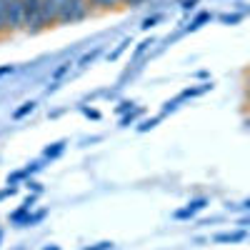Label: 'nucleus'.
Returning a JSON list of instances; mask_svg holds the SVG:
<instances>
[{
    "instance_id": "f03ea898",
    "label": "nucleus",
    "mask_w": 250,
    "mask_h": 250,
    "mask_svg": "<svg viewBox=\"0 0 250 250\" xmlns=\"http://www.w3.org/2000/svg\"><path fill=\"white\" fill-rule=\"evenodd\" d=\"M25 30V8L23 0H10L8 3V33Z\"/></svg>"
},
{
    "instance_id": "5701e85b",
    "label": "nucleus",
    "mask_w": 250,
    "mask_h": 250,
    "mask_svg": "<svg viewBox=\"0 0 250 250\" xmlns=\"http://www.w3.org/2000/svg\"><path fill=\"white\" fill-rule=\"evenodd\" d=\"M40 168H43V165H40V163H38V160H35V163H30V165H25V173H28V178H30V175H33V173H38V170H40Z\"/></svg>"
},
{
    "instance_id": "7ed1b4c3",
    "label": "nucleus",
    "mask_w": 250,
    "mask_h": 250,
    "mask_svg": "<svg viewBox=\"0 0 250 250\" xmlns=\"http://www.w3.org/2000/svg\"><path fill=\"white\" fill-rule=\"evenodd\" d=\"M60 3H62V0H43V5H40V20H43V28L58 25Z\"/></svg>"
},
{
    "instance_id": "f8f14e48",
    "label": "nucleus",
    "mask_w": 250,
    "mask_h": 250,
    "mask_svg": "<svg viewBox=\"0 0 250 250\" xmlns=\"http://www.w3.org/2000/svg\"><path fill=\"white\" fill-rule=\"evenodd\" d=\"M33 110H35V103H33V100H28V103H23V105H20V108H18V110L13 113V118H15V120H20V118L30 115Z\"/></svg>"
},
{
    "instance_id": "393cba45",
    "label": "nucleus",
    "mask_w": 250,
    "mask_h": 250,
    "mask_svg": "<svg viewBox=\"0 0 250 250\" xmlns=\"http://www.w3.org/2000/svg\"><path fill=\"white\" fill-rule=\"evenodd\" d=\"M83 113H85L88 118H93V120H98V118H100V113H98V110H90V108H83Z\"/></svg>"
},
{
    "instance_id": "4468645a",
    "label": "nucleus",
    "mask_w": 250,
    "mask_h": 250,
    "mask_svg": "<svg viewBox=\"0 0 250 250\" xmlns=\"http://www.w3.org/2000/svg\"><path fill=\"white\" fill-rule=\"evenodd\" d=\"M45 215H48V210H38V213H30L23 228H30V225H38V223H40V220H43Z\"/></svg>"
},
{
    "instance_id": "dca6fc26",
    "label": "nucleus",
    "mask_w": 250,
    "mask_h": 250,
    "mask_svg": "<svg viewBox=\"0 0 250 250\" xmlns=\"http://www.w3.org/2000/svg\"><path fill=\"white\" fill-rule=\"evenodd\" d=\"M133 108H135V103H133V100H120L115 110H118V115H125V113H130Z\"/></svg>"
},
{
    "instance_id": "39448f33",
    "label": "nucleus",
    "mask_w": 250,
    "mask_h": 250,
    "mask_svg": "<svg viewBox=\"0 0 250 250\" xmlns=\"http://www.w3.org/2000/svg\"><path fill=\"white\" fill-rule=\"evenodd\" d=\"M30 210H33V208L23 203V205L18 208V210H13V213L8 215V220H10L13 225H20V228H23V225H25V220H28V215H30Z\"/></svg>"
},
{
    "instance_id": "9d476101",
    "label": "nucleus",
    "mask_w": 250,
    "mask_h": 250,
    "mask_svg": "<svg viewBox=\"0 0 250 250\" xmlns=\"http://www.w3.org/2000/svg\"><path fill=\"white\" fill-rule=\"evenodd\" d=\"M70 68H73V60H62L60 62V65L53 70V83H58L62 75H65V73H70Z\"/></svg>"
},
{
    "instance_id": "f3484780",
    "label": "nucleus",
    "mask_w": 250,
    "mask_h": 250,
    "mask_svg": "<svg viewBox=\"0 0 250 250\" xmlns=\"http://www.w3.org/2000/svg\"><path fill=\"white\" fill-rule=\"evenodd\" d=\"M160 118H163V115H158V118H150V120H143V123L138 125V130H140V133H145V130H150V128H155V123H158Z\"/></svg>"
},
{
    "instance_id": "bb28decb",
    "label": "nucleus",
    "mask_w": 250,
    "mask_h": 250,
    "mask_svg": "<svg viewBox=\"0 0 250 250\" xmlns=\"http://www.w3.org/2000/svg\"><path fill=\"white\" fill-rule=\"evenodd\" d=\"M15 68L13 65H0V78H3V75H8V73H13Z\"/></svg>"
},
{
    "instance_id": "c756f323",
    "label": "nucleus",
    "mask_w": 250,
    "mask_h": 250,
    "mask_svg": "<svg viewBox=\"0 0 250 250\" xmlns=\"http://www.w3.org/2000/svg\"><path fill=\"white\" fill-rule=\"evenodd\" d=\"M43 250H60V248H58V245H45Z\"/></svg>"
},
{
    "instance_id": "1a4fd4ad",
    "label": "nucleus",
    "mask_w": 250,
    "mask_h": 250,
    "mask_svg": "<svg viewBox=\"0 0 250 250\" xmlns=\"http://www.w3.org/2000/svg\"><path fill=\"white\" fill-rule=\"evenodd\" d=\"M140 113H143V110H140V108L135 105V108H133L130 113H125V115H120V128H128V125H133V123H135V120L140 118Z\"/></svg>"
},
{
    "instance_id": "9b49d317",
    "label": "nucleus",
    "mask_w": 250,
    "mask_h": 250,
    "mask_svg": "<svg viewBox=\"0 0 250 250\" xmlns=\"http://www.w3.org/2000/svg\"><path fill=\"white\" fill-rule=\"evenodd\" d=\"M128 45H130V38H123V40H120V45H118L113 53H108V60H110V62H115V60H118V58H120L125 50H128Z\"/></svg>"
},
{
    "instance_id": "473e14b6",
    "label": "nucleus",
    "mask_w": 250,
    "mask_h": 250,
    "mask_svg": "<svg viewBox=\"0 0 250 250\" xmlns=\"http://www.w3.org/2000/svg\"><path fill=\"white\" fill-rule=\"evenodd\" d=\"M18 250H23V248H18Z\"/></svg>"
},
{
    "instance_id": "f257e3e1",
    "label": "nucleus",
    "mask_w": 250,
    "mask_h": 250,
    "mask_svg": "<svg viewBox=\"0 0 250 250\" xmlns=\"http://www.w3.org/2000/svg\"><path fill=\"white\" fill-rule=\"evenodd\" d=\"M93 13L90 0H62L60 3V13H58V25L65 23H80Z\"/></svg>"
},
{
    "instance_id": "7c9ffc66",
    "label": "nucleus",
    "mask_w": 250,
    "mask_h": 250,
    "mask_svg": "<svg viewBox=\"0 0 250 250\" xmlns=\"http://www.w3.org/2000/svg\"><path fill=\"white\" fill-rule=\"evenodd\" d=\"M0 243H3V230H0Z\"/></svg>"
},
{
    "instance_id": "a211bd4d",
    "label": "nucleus",
    "mask_w": 250,
    "mask_h": 250,
    "mask_svg": "<svg viewBox=\"0 0 250 250\" xmlns=\"http://www.w3.org/2000/svg\"><path fill=\"white\" fill-rule=\"evenodd\" d=\"M158 23H160V15H150V18H145V20H143V25H140V28H143V30H150V28L158 25Z\"/></svg>"
},
{
    "instance_id": "20e7f679",
    "label": "nucleus",
    "mask_w": 250,
    "mask_h": 250,
    "mask_svg": "<svg viewBox=\"0 0 250 250\" xmlns=\"http://www.w3.org/2000/svg\"><path fill=\"white\" fill-rule=\"evenodd\" d=\"M208 205V198H195L188 203V208H183V210L175 213V220H188V218H193L198 210H203V208Z\"/></svg>"
},
{
    "instance_id": "ddd939ff",
    "label": "nucleus",
    "mask_w": 250,
    "mask_h": 250,
    "mask_svg": "<svg viewBox=\"0 0 250 250\" xmlns=\"http://www.w3.org/2000/svg\"><path fill=\"white\" fill-rule=\"evenodd\" d=\"M23 180H28L25 168H23V170H15V173H10V175H8V185H18V183H23Z\"/></svg>"
},
{
    "instance_id": "cd10ccee",
    "label": "nucleus",
    "mask_w": 250,
    "mask_h": 250,
    "mask_svg": "<svg viewBox=\"0 0 250 250\" xmlns=\"http://www.w3.org/2000/svg\"><path fill=\"white\" fill-rule=\"evenodd\" d=\"M238 208H240V210H250V198H248L243 205H238Z\"/></svg>"
},
{
    "instance_id": "423d86ee",
    "label": "nucleus",
    "mask_w": 250,
    "mask_h": 250,
    "mask_svg": "<svg viewBox=\"0 0 250 250\" xmlns=\"http://www.w3.org/2000/svg\"><path fill=\"white\" fill-rule=\"evenodd\" d=\"M248 238L245 230H233V233H220L213 238V243H243Z\"/></svg>"
},
{
    "instance_id": "2f4dec72",
    "label": "nucleus",
    "mask_w": 250,
    "mask_h": 250,
    "mask_svg": "<svg viewBox=\"0 0 250 250\" xmlns=\"http://www.w3.org/2000/svg\"><path fill=\"white\" fill-rule=\"evenodd\" d=\"M248 88H250V75H248Z\"/></svg>"
},
{
    "instance_id": "b1692460",
    "label": "nucleus",
    "mask_w": 250,
    "mask_h": 250,
    "mask_svg": "<svg viewBox=\"0 0 250 250\" xmlns=\"http://www.w3.org/2000/svg\"><path fill=\"white\" fill-rule=\"evenodd\" d=\"M28 188H30L33 193H40V190H43V185H40V183H35V180H28Z\"/></svg>"
},
{
    "instance_id": "412c9836",
    "label": "nucleus",
    "mask_w": 250,
    "mask_h": 250,
    "mask_svg": "<svg viewBox=\"0 0 250 250\" xmlns=\"http://www.w3.org/2000/svg\"><path fill=\"white\" fill-rule=\"evenodd\" d=\"M243 20V15H223L220 18V23H225V25H235V23H240Z\"/></svg>"
},
{
    "instance_id": "2eb2a0df",
    "label": "nucleus",
    "mask_w": 250,
    "mask_h": 250,
    "mask_svg": "<svg viewBox=\"0 0 250 250\" xmlns=\"http://www.w3.org/2000/svg\"><path fill=\"white\" fill-rule=\"evenodd\" d=\"M208 20H210V13H200V15H198V18L193 20V23L188 25V30H198V28H200L203 23H208Z\"/></svg>"
},
{
    "instance_id": "6ab92c4d",
    "label": "nucleus",
    "mask_w": 250,
    "mask_h": 250,
    "mask_svg": "<svg viewBox=\"0 0 250 250\" xmlns=\"http://www.w3.org/2000/svg\"><path fill=\"white\" fill-rule=\"evenodd\" d=\"M83 250H113V243L110 240H100V243H95L90 248H83Z\"/></svg>"
},
{
    "instance_id": "0eeeda50",
    "label": "nucleus",
    "mask_w": 250,
    "mask_h": 250,
    "mask_svg": "<svg viewBox=\"0 0 250 250\" xmlns=\"http://www.w3.org/2000/svg\"><path fill=\"white\" fill-rule=\"evenodd\" d=\"M103 53V45H95L93 50H88V53H83V58L78 60V65L80 68H88V65H93V62L98 60V55Z\"/></svg>"
},
{
    "instance_id": "a878e982",
    "label": "nucleus",
    "mask_w": 250,
    "mask_h": 250,
    "mask_svg": "<svg viewBox=\"0 0 250 250\" xmlns=\"http://www.w3.org/2000/svg\"><path fill=\"white\" fill-rule=\"evenodd\" d=\"M195 3H198V0H183V8H185V10H193Z\"/></svg>"
},
{
    "instance_id": "6e6552de",
    "label": "nucleus",
    "mask_w": 250,
    "mask_h": 250,
    "mask_svg": "<svg viewBox=\"0 0 250 250\" xmlns=\"http://www.w3.org/2000/svg\"><path fill=\"white\" fill-rule=\"evenodd\" d=\"M65 145H68V140H58V143L48 145V148H45V158H48V160H55L62 150H65Z\"/></svg>"
},
{
    "instance_id": "c85d7f7f",
    "label": "nucleus",
    "mask_w": 250,
    "mask_h": 250,
    "mask_svg": "<svg viewBox=\"0 0 250 250\" xmlns=\"http://www.w3.org/2000/svg\"><path fill=\"white\" fill-rule=\"evenodd\" d=\"M238 225H243V228H248V225H250V215H248V218H243V220H240Z\"/></svg>"
},
{
    "instance_id": "4be33fe9",
    "label": "nucleus",
    "mask_w": 250,
    "mask_h": 250,
    "mask_svg": "<svg viewBox=\"0 0 250 250\" xmlns=\"http://www.w3.org/2000/svg\"><path fill=\"white\" fill-rule=\"evenodd\" d=\"M18 193V185H8V188H3L0 190V200H5V198H10V195H15Z\"/></svg>"
},
{
    "instance_id": "aec40b11",
    "label": "nucleus",
    "mask_w": 250,
    "mask_h": 250,
    "mask_svg": "<svg viewBox=\"0 0 250 250\" xmlns=\"http://www.w3.org/2000/svg\"><path fill=\"white\" fill-rule=\"evenodd\" d=\"M150 45H153V38H145V40H143V43H140V45L135 48V58H140V55H143L145 50H148Z\"/></svg>"
}]
</instances>
